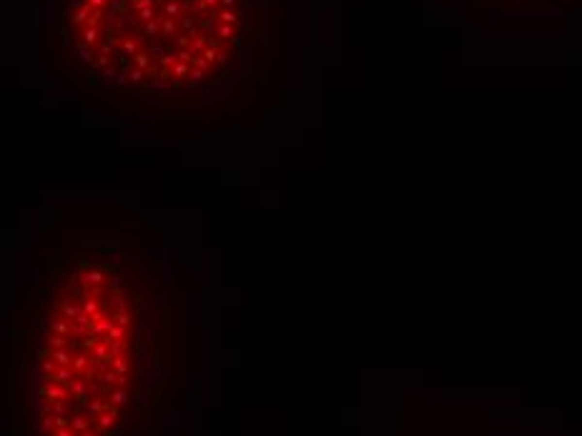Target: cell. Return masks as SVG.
Instances as JSON below:
<instances>
[{
  "label": "cell",
  "mask_w": 582,
  "mask_h": 436,
  "mask_svg": "<svg viewBox=\"0 0 582 436\" xmlns=\"http://www.w3.org/2000/svg\"><path fill=\"white\" fill-rule=\"evenodd\" d=\"M254 0H61L55 35L93 83L146 95L213 91L254 46Z\"/></svg>",
  "instance_id": "obj_2"
},
{
  "label": "cell",
  "mask_w": 582,
  "mask_h": 436,
  "mask_svg": "<svg viewBox=\"0 0 582 436\" xmlns=\"http://www.w3.org/2000/svg\"><path fill=\"white\" fill-rule=\"evenodd\" d=\"M173 266L163 246L96 236L55 251L31 363L33 436H138L161 384Z\"/></svg>",
  "instance_id": "obj_1"
}]
</instances>
